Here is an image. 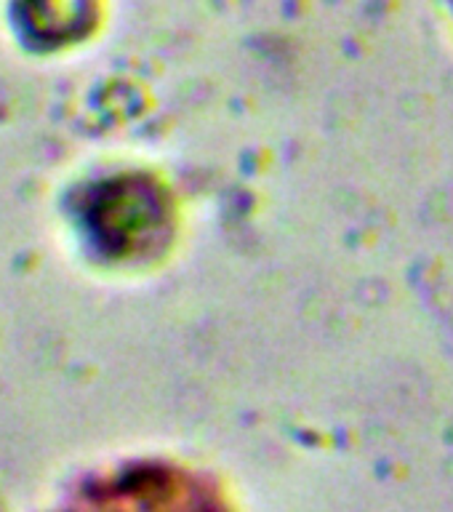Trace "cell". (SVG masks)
I'll return each instance as SVG.
<instances>
[{"mask_svg":"<svg viewBox=\"0 0 453 512\" xmlns=\"http://www.w3.org/2000/svg\"><path fill=\"white\" fill-rule=\"evenodd\" d=\"M72 512H219V507L192 480L144 472L99 488Z\"/></svg>","mask_w":453,"mask_h":512,"instance_id":"obj_1","label":"cell"}]
</instances>
